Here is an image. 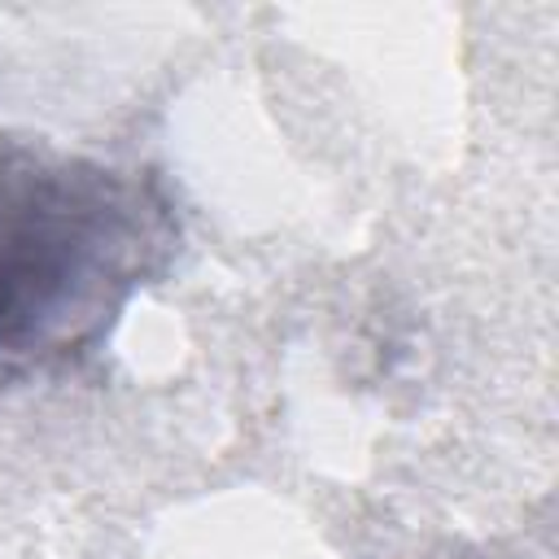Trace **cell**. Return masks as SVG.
<instances>
[{"instance_id":"obj_1","label":"cell","mask_w":559,"mask_h":559,"mask_svg":"<svg viewBox=\"0 0 559 559\" xmlns=\"http://www.w3.org/2000/svg\"><path fill=\"white\" fill-rule=\"evenodd\" d=\"M175 249L179 218L153 175L0 140V380L87 362Z\"/></svg>"}]
</instances>
